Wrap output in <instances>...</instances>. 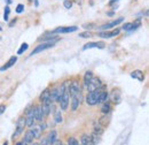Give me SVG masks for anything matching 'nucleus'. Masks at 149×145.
I'll return each mask as SVG.
<instances>
[{
	"instance_id": "obj_1",
	"label": "nucleus",
	"mask_w": 149,
	"mask_h": 145,
	"mask_svg": "<svg viewBox=\"0 0 149 145\" xmlns=\"http://www.w3.org/2000/svg\"><path fill=\"white\" fill-rule=\"evenodd\" d=\"M102 89H96L94 91H91L87 96H86V104L90 105V106H94L96 104L100 103V96H101V92H102Z\"/></svg>"
},
{
	"instance_id": "obj_2",
	"label": "nucleus",
	"mask_w": 149,
	"mask_h": 145,
	"mask_svg": "<svg viewBox=\"0 0 149 145\" xmlns=\"http://www.w3.org/2000/svg\"><path fill=\"white\" fill-rule=\"evenodd\" d=\"M58 40V39H57ZM57 40H52V42H42V44H39L38 46H36V49L30 53V56H33V55L38 54V53H41L42 51L45 50H48L51 47H53L55 45V43Z\"/></svg>"
},
{
	"instance_id": "obj_3",
	"label": "nucleus",
	"mask_w": 149,
	"mask_h": 145,
	"mask_svg": "<svg viewBox=\"0 0 149 145\" xmlns=\"http://www.w3.org/2000/svg\"><path fill=\"white\" fill-rule=\"evenodd\" d=\"M68 91H69L71 97H76L81 101V89H80V85H79V83L77 81H74V82L70 83Z\"/></svg>"
},
{
	"instance_id": "obj_4",
	"label": "nucleus",
	"mask_w": 149,
	"mask_h": 145,
	"mask_svg": "<svg viewBox=\"0 0 149 145\" xmlns=\"http://www.w3.org/2000/svg\"><path fill=\"white\" fill-rule=\"evenodd\" d=\"M25 127H26V123H25V116H19V120H17V122H16V130H15V132H14V135H13V138H15V137L19 136V135L24 131V128Z\"/></svg>"
},
{
	"instance_id": "obj_5",
	"label": "nucleus",
	"mask_w": 149,
	"mask_h": 145,
	"mask_svg": "<svg viewBox=\"0 0 149 145\" xmlns=\"http://www.w3.org/2000/svg\"><path fill=\"white\" fill-rule=\"evenodd\" d=\"M70 99H69V91L68 89H65L64 92H63V94L61 96V98H60V100H58V104H60V107L62 111H65V109L68 108V106H69V101Z\"/></svg>"
},
{
	"instance_id": "obj_6",
	"label": "nucleus",
	"mask_w": 149,
	"mask_h": 145,
	"mask_svg": "<svg viewBox=\"0 0 149 145\" xmlns=\"http://www.w3.org/2000/svg\"><path fill=\"white\" fill-rule=\"evenodd\" d=\"M78 27L76 25H72V27H60V28H56L53 31H51L49 34L52 35H55V34H69V32H74V31H77Z\"/></svg>"
},
{
	"instance_id": "obj_7",
	"label": "nucleus",
	"mask_w": 149,
	"mask_h": 145,
	"mask_svg": "<svg viewBox=\"0 0 149 145\" xmlns=\"http://www.w3.org/2000/svg\"><path fill=\"white\" fill-rule=\"evenodd\" d=\"M36 121V118H35V106L32 108L28 109L26 112V116H25V123H26V127L31 128L33 126Z\"/></svg>"
},
{
	"instance_id": "obj_8",
	"label": "nucleus",
	"mask_w": 149,
	"mask_h": 145,
	"mask_svg": "<svg viewBox=\"0 0 149 145\" xmlns=\"http://www.w3.org/2000/svg\"><path fill=\"white\" fill-rule=\"evenodd\" d=\"M100 88H102V84H101L100 80H97V78H94V77L92 78V80H91L90 84L87 85V90H88V92L96 90V89H100Z\"/></svg>"
},
{
	"instance_id": "obj_9",
	"label": "nucleus",
	"mask_w": 149,
	"mask_h": 145,
	"mask_svg": "<svg viewBox=\"0 0 149 145\" xmlns=\"http://www.w3.org/2000/svg\"><path fill=\"white\" fill-rule=\"evenodd\" d=\"M124 21V18H117V20H113L111 22H109V23H106V24H103V25H101L100 27V29L101 30H107V29H109V28H113V27H117L119 23H122Z\"/></svg>"
},
{
	"instance_id": "obj_10",
	"label": "nucleus",
	"mask_w": 149,
	"mask_h": 145,
	"mask_svg": "<svg viewBox=\"0 0 149 145\" xmlns=\"http://www.w3.org/2000/svg\"><path fill=\"white\" fill-rule=\"evenodd\" d=\"M94 47H96V49H104V47H106V44H104L103 42H94V43H87L86 45H84V47H83V51H85V50H88V49H94Z\"/></svg>"
},
{
	"instance_id": "obj_11",
	"label": "nucleus",
	"mask_w": 149,
	"mask_h": 145,
	"mask_svg": "<svg viewBox=\"0 0 149 145\" xmlns=\"http://www.w3.org/2000/svg\"><path fill=\"white\" fill-rule=\"evenodd\" d=\"M16 61H17V56H16V55H14V56L9 58V60H8V61H7L2 67H0V72H5V70L9 69L10 67H13V66L16 63Z\"/></svg>"
},
{
	"instance_id": "obj_12",
	"label": "nucleus",
	"mask_w": 149,
	"mask_h": 145,
	"mask_svg": "<svg viewBox=\"0 0 149 145\" xmlns=\"http://www.w3.org/2000/svg\"><path fill=\"white\" fill-rule=\"evenodd\" d=\"M45 128H46V125H42V126H32L31 127V130H32V132L35 135V138H40L41 137V134L45 130Z\"/></svg>"
},
{
	"instance_id": "obj_13",
	"label": "nucleus",
	"mask_w": 149,
	"mask_h": 145,
	"mask_svg": "<svg viewBox=\"0 0 149 145\" xmlns=\"http://www.w3.org/2000/svg\"><path fill=\"white\" fill-rule=\"evenodd\" d=\"M118 34H119V29H113L111 31H102L99 34V36L102 38H112V37H116Z\"/></svg>"
},
{
	"instance_id": "obj_14",
	"label": "nucleus",
	"mask_w": 149,
	"mask_h": 145,
	"mask_svg": "<svg viewBox=\"0 0 149 145\" xmlns=\"http://www.w3.org/2000/svg\"><path fill=\"white\" fill-rule=\"evenodd\" d=\"M46 139H47V142L51 145L55 144L56 141H57V132H56V130H51L48 136L46 137Z\"/></svg>"
},
{
	"instance_id": "obj_15",
	"label": "nucleus",
	"mask_w": 149,
	"mask_h": 145,
	"mask_svg": "<svg viewBox=\"0 0 149 145\" xmlns=\"http://www.w3.org/2000/svg\"><path fill=\"white\" fill-rule=\"evenodd\" d=\"M33 139H35V135H33V132H32V130L31 129H29L26 132H25V136H24V143H26V144H30V143H32L33 142Z\"/></svg>"
},
{
	"instance_id": "obj_16",
	"label": "nucleus",
	"mask_w": 149,
	"mask_h": 145,
	"mask_svg": "<svg viewBox=\"0 0 149 145\" xmlns=\"http://www.w3.org/2000/svg\"><path fill=\"white\" fill-rule=\"evenodd\" d=\"M80 143H81V145H93L92 137L90 135H87V134H84L80 137Z\"/></svg>"
},
{
	"instance_id": "obj_17",
	"label": "nucleus",
	"mask_w": 149,
	"mask_h": 145,
	"mask_svg": "<svg viewBox=\"0 0 149 145\" xmlns=\"http://www.w3.org/2000/svg\"><path fill=\"white\" fill-rule=\"evenodd\" d=\"M35 118H36V120L39 121V122H41L42 119H44V116H42V111H41V106H40V105L35 106Z\"/></svg>"
},
{
	"instance_id": "obj_18",
	"label": "nucleus",
	"mask_w": 149,
	"mask_h": 145,
	"mask_svg": "<svg viewBox=\"0 0 149 145\" xmlns=\"http://www.w3.org/2000/svg\"><path fill=\"white\" fill-rule=\"evenodd\" d=\"M131 77H133V78H135V80H138L140 82H142L145 80V75H143V72H141V70H134V72H131Z\"/></svg>"
},
{
	"instance_id": "obj_19",
	"label": "nucleus",
	"mask_w": 149,
	"mask_h": 145,
	"mask_svg": "<svg viewBox=\"0 0 149 145\" xmlns=\"http://www.w3.org/2000/svg\"><path fill=\"white\" fill-rule=\"evenodd\" d=\"M93 78V72H85V75H84V85L87 88V85L90 84V82H91V80Z\"/></svg>"
},
{
	"instance_id": "obj_20",
	"label": "nucleus",
	"mask_w": 149,
	"mask_h": 145,
	"mask_svg": "<svg viewBox=\"0 0 149 145\" xmlns=\"http://www.w3.org/2000/svg\"><path fill=\"white\" fill-rule=\"evenodd\" d=\"M109 122H110V120H109V118L107 116V114H104L103 116H101L100 120H99V125L103 128L107 127V126L109 125Z\"/></svg>"
},
{
	"instance_id": "obj_21",
	"label": "nucleus",
	"mask_w": 149,
	"mask_h": 145,
	"mask_svg": "<svg viewBox=\"0 0 149 145\" xmlns=\"http://www.w3.org/2000/svg\"><path fill=\"white\" fill-rule=\"evenodd\" d=\"M111 99L115 104L120 103V92L118 90H113L111 93Z\"/></svg>"
},
{
	"instance_id": "obj_22",
	"label": "nucleus",
	"mask_w": 149,
	"mask_h": 145,
	"mask_svg": "<svg viewBox=\"0 0 149 145\" xmlns=\"http://www.w3.org/2000/svg\"><path fill=\"white\" fill-rule=\"evenodd\" d=\"M80 105V100L76 97H71V109L72 111H77V108Z\"/></svg>"
},
{
	"instance_id": "obj_23",
	"label": "nucleus",
	"mask_w": 149,
	"mask_h": 145,
	"mask_svg": "<svg viewBox=\"0 0 149 145\" xmlns=\"http://www.w3.org/2000/svg\"><path fill=\"white\" fill-rule=\"evenodd\" d=\"M39 99H40V101L42 103V101H45V100H49V90L48 89H46V90H44L41 92V94H40V97H39Z\"/></svg>"
},
{
	"instance_id": "obj_24",
	"label": "nucleus",
	"mask_w": 149,
	"mask_h": 145,
	"mask_svg": "<svg viewBox=\"0 0 149 145\" xmlns=\"http://www.w3.org/2000/svg\"><path fill=\"white\" fill-rule=\"evenodd\" d=\"M54 120H55L56 123H61L63 121V116H62V113H61L60 109L55 111V113H54Z\"/></svg>"
},
{
	"instance_id": "obj_25",
	"label": "nucleus",
	"mask_w": 149,
	"mask_h": 145,
	"mask_svg": "<svg viewBox=\"0 0 149 145\" xmlns=\"http://www.w3.org/2000/svg\"><path fill=\"white\" fill-rule=\"evenodd\" d=\"M110 109H111L110 104H109V103H104L103 106H102V108H101V112H102L103 114H108V113L110 112Z\"/></svg>"
},
{
	"instance_id": "obj_26",
	"label": "nucleus",
	"mask_w": 149,
	"mask_h": 145,
	"mask_svg": "<svg viewBox=\"0 0 149 145\" xmlns=\"http://www.w3.org/2000/svg\"><path fill=\"white\" fill-rule=\"evenodd\" d=\"M94 134H96V135H99V136H101V135L103 134V129L101 128L100 125H99V126H97L96 123L94 125Z\"/></svg>"
},
{
	"instance_id": "obj_27",
	"label": "nucleus",
	"mask_w": 149,
	"mask_h": 145,
	"mask_svg": "<svg viewBox=\"0 0 149 145\" xmlns=\"http://www.w3.org/2000/svg\"><path fill=\"white\" fill-rule=\"evenodd\" d=\"M9 13H10V8H9V6H6L5 12H3V20H5L6 22L9 20Z\"/></svg>"
},
{
	"instance_id": "obj_28",
	"label": "nucleus",
	"mask_w": 149,
	"mask_h": 145,
	"mask_svg": "<svg viewBox=\"0 0 149 145\" xmlns=\"http://www.w3.org/2000/svg\"><path fill=\"white\" fill-rule=\"evenodd\" d=\"M28 47H29V45H28L26 43H23V44L21 45V47L19 49V51H17V54H22V53H24V52L28 50Z\"/></svg>"
},
{
	"instance_id": "obj_29",
	"label": "nucleus",
	"mask_w": 149,
	"mask_h": 145,
	"mask_svg": "<svg viewBox=\"0 0 149 145\" xmlns=\"http://www.w3.org/2000/svg\"><path fill=\"white\" fill-rule=\"evenodd\" d=\"M123 30L125 31H132L133 30V25H132V22H127L123 25Z\"/></svg>"
},
{
	"instance_id": "obj_30",
	"label": "nucleus",
	"mask_w": 149,
	"mask_h": 145,
	"mask_svg": "<svg viewBox=\"0 0 149 145\" xmlns=\"http://www.w3.org/2000/svg\"><path fill=\"white\" fill-rule=\"evenodd\" d=\"M92 137V142H93V145H95V144H97V143H100V136L99 135H96V134H94L93 132V135L91 136Z\"/></svg>"
},
{
	"instance_id": "obj_31",
	"label": "nucleus",
	"mask_w": 149,
	"mask_h": 145,
	"mask_svg": "<svg viewBox=\"0 0 149 145\" xmlns=\"http://www.w3.org/2000/svg\"><path fill=\"white\" fill-rule=\"evenodd\" d=\"M63 6H64L67 9H70V8L72 7V1H71V0H64Z\"/></svg>"
},
{
	"instance_id": "obj_32",
	"label": "nucleus",
	"mask_w": 149,
	"mask_h": 145,
	"mask_svg": "<svg viewBox=\"0 0 149 145\" xmlns=\"http://www.w3.org/2000/svg\"><path fill=\"white\" fill-rule=\"evenodd\" d=\"M68 145H79V144H78V141L74 137H70L68 139Z\"/></svg>"
},
{
	"instance_id": "obj_33",
	"label": "nucleus",
	"mask_w": 149,
	"mask_h": 145,
	"mask_svg": "<svg viewBox=\"0 0 149 145\" xmlns=\"http://www.w3.org/2000/svg\"><path fill=\"white\" fill-rule=\"evenodd\" d=\"M83 28H85L86 30H88V29H94V28H95V24H94V23H84V24H83Z\"/></svg>"
},
{
	"instance_id": "obj_34",
	"label": "nucleus",
	"mask_w": 149,
	"mask_h": 145,
	"mask_svg": "<svg viewBox=\"0 0 149 145\" xmlns=\"http://www.w3.org/2000/svg\"><path fill=\"white\" fill-rule=\"evenodd\" d=\"M79 37H80V38H91L92 35H91L88 31H84V32H80V34H79Z\"/></svg>"
},
{
	"instance_id": "obj_35",
	"label": "nucleus",
	"mask_w": 149,
	"mask_h": 145,
	"mask_svg": "<svg viewBox=\"0 0 149 145\" xmlns=\"http://www.w3.org/2000/svg\"><path fill=\"white\" fill-rule=\"evenodd\" d=\"M23 11H24V5H22V4H19V5L16 6V13L21 14Z\"/></svg>"
},
{
	"instance_id": "obj_36",
	"label": "nucleus",
	"mask_w": 149,
	"mask_h": 145,
	"mask_svg": "<svg viewBox=\"0 0 149 145\" xmlns=\"http://www.w3.org/2000/svg\"><path fill=\"white\" fill-rule=\"evenodd\" d=\"M5 111H6V105L1 104V105H0V115H2V114L5 113Z\"/></svg>"
},
{
	"instance_id": "obj_37",
	"label": "nucleus",
	"mask_w": 149,
	"mask_h": 145,
	"mask_svg": "<svg viewBox=\"0 0 149 145\" xmlns=\"http://www.w3.org/2000/svg\"><path fill=\"white\" fill-rule=\"evenodd\" d=\"M40 145H51V144L47 142V139H46V138H42V139H41V143H40Z\"/></svg>"
},
{
	"instance_id": "obj_38",
	"label": "nucleus",
	"mask_w": 149,
	"mask_h": 145,
	"mask_svg": "<svg viewBox=\"0 0 149 145\" xmlns=\"http://www.w3.org/2000/svg\"><path fill=\"white\" fill-rule=\"evenodd\" d=\"M16 22H17V18H14L12 22H9V24H8V25H9V28H12V27H13V25H14Z\"/></svg>"
},
{
	"instance_id": "obj_39",
	"label": "nucleus",
	"mask_w": 149,
	"mask_h": 145,
	"mask_svg": "<svg viewBox=\"0 0 149 145\" xmlns=\"http://www.w3.org/2000/svg\"><path fill=\"white\" fill-rule=\"evenodd\" d=\"M16 145H26V143H24V141H21L19 143H16Z\"/></svg>"
},
{
	"instance_id": "obj_40",
	"label": "nucleus",
	"mask_w": 149,
	"mask_h": 145,
	"mask_svg": "<svg viewBox=\"0 0 149 145\" xmlns=\"http://www.w3.org/2000/svg\"><path fill=\"white\" fill-rule=\"evenodd\" d=\"M107 15H108V16H112V15H113V12H108Z\"/></svg>"
},
{
	"instance_id": "obj_41",
	"label": "nucleus",
	"mask_w": 149,
	"mask_h": 145,
	"mask_svg": "<svg viewBox=\"0 0 149 145\" xmlns=\"http://www.w3.org/2000/svg\"><path fill=\"white\" fill-rule=\"evenodd\" d=\"M54 145H62V143H61V142H60V141L57 139V141H56V143Z\"/></svg>"
},
{
	"instance_id": "obj_42",
	"label": "nucleus",
	"mask_w": 149,
	"mask_h": 145,
	"mask_svg": "<svg viewBox=\"0 0 149 145\" xmlns=\"http://www.w3.org/2000/svg\"><path fill=\"white\" fill-rule=\"evenodd\" d=\"M116 1H118V0H110V2H109V5H112L113 2H116Z\"/></svg>"
},
{
	"instance_id": "obj_43",
	"label": "nucleus",
	"mask_w": 149,
	"mask_h": 145,
	"mask_svg": "<svg viewBox=\"0 0 149 145\" xmlns=\"http://www.w3.org/2000/svg\"><path fill=\"white\" fill-rule=\"evenodd\" d=\"M5 1H6V2L9 5V4H12V1H13V0H5Z\"/></svg>"
},
{
	"instance_id": "obj_44",
	"label": "nucleus",
	"mask_w": 149,
	"mask_h": 145,
	"mask_svg": "<svg viewBox=\"0 0 149 145\" xmlns=\"http://www.w3.org/2000/svg\"><path fill=\"white\" fill-rule=\"evenodd\" d=\"M3 145H8V143H7V142H6V143H3Z\"/></svg>"
},
{
	"instance_id": "obj_45",
	"label": "nucleus",
	"mask_w": 149,
	"mask_h": 145,
	"mask_svg": "<svg viewBox=\"0 0 149 145\" xmlns=\"http://www.w3.org/2000/svg\"><path fill=\"white\" fill-rule=\"evenodd\" d=\"M32 145H39V144H37V143H33Z\"/></svg>"
},
{
	"instance_id": "obj_46",
	"label": "nucleus",
	"mask_w": 149,
	"mask_h": 145,
	"mask_svg": "<svg viewBox=\"0 0 149 145\" xmlns=\"http://www.w3.org/2000/svg\"><path fill=\"white\" fill-rule=\"evenodd\" d=\"M1 30H2V28H1V27H0V31H1Z\"/></svg>"
},
{
	"instance_id": "obj_47",
	"label": "nucleus",
	"mask_w": 149,
	"mask_h": 145,
	"mask_svg": "<svg viewBox=\"0 0 149 145\" xmlns=\"http://www.w3.org/2000/svg\"><path fill=\"white\" fill-rule=\"evenodd\" d=\"M0 40H1V37H0Z\"/></svg>"
}]
</instances>
